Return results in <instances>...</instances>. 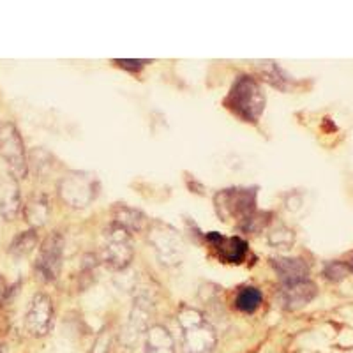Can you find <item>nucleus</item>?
<instances>
[{
	"label": "nucleus",
	"mask_w": 353,
	"mask_h": 353,
	"mask_svg": "<svg viewBox=\"0 0 353 353\" xmlns=\"http://www.w3.org/2000/svg\"><path fill=\"white\" fill-rule=\"evenodd\" d=\"M265 92L260 81L249 74H241L235 78L228 96L225 99V106L237 115L241 121L256 124L265 110Z\"/></svg>",
	"instance_id": "obj_1"
},
{
	"label": "nucleus",
	"mask_w": 353,
	"mask_h": 353,
	"mask_svg": "<svg viewBox=\"0 0 353 353\" xmlns=\"http://www.w3.org/2000/svg\"><path fill=\"white\" fill-rule=\"evenodd\" d=\"M176 323L182 330L184 353H212L217 345V336L203 313L194 307H182L176 314Z\"/></svg>",
	"instance_id": "obj_2"
},
{
	"label": "nucleus",
	"mask_w": 353,
	"mask_h": 353,
	"mask_svg": "<svg viewBox=\"0 0 353 353\" xmlns=\"http://www.w3.org/2000/svg\"><path fill=\"white\" fill-rule=\"evenodd\" d=\"M256 188L223 189L214 196L216 212L221 219L237 221L239 226L256 214Z\"/></svg>",
	"instance_id": "obj_3"
},
{
	"label": "nucleus",
	"mask_w": 353,
	"mask_h": 353,
	"mask_svg": "<svg viewBox=\"0 0 353 353\" xmlns=\"http://www.w3.org/2000/svg\"><path fill=\"white\" fill-rule=\"evenodd\" d=\"M99 182L88 172H69L59 182V196L72 209H85L97 198Z\"/></svg>",
	"instance_id": "obj_4"
},
{
	"label": "nucleus",
	"mask_w": 353,
	"mask_h": 353,
	"mask_svg": "<svg viewBox=\"0 0 353 353\" xmlns=\"http://www.w3.org/2000/svg\"><path fill=\"white\" fill-rule=\"evenodd\" d=\"M131 233L121 225L112 223L105 230V245H103V261L112 270H125L132 261Z\"/></svg>",
	"instance_id": "obj_5"
},
{
	"label": "nucleus",
	"mask_w": 353,
	"mask_h": 353,
	"mask_svg": "<svg viewBox=\"0 0 353 353\" xmlns=\"http://www.w3.org/2000/svg\"><path fill=\"white\" fill-rule=\"evenodd\" d=\"M0 156L8 163L9 172L14 179L28 175V161L20 131L12 122L0 124Z\"/></svg>",
	"instance_id": "obj_6"
},
{
	"label": "nucleus",
	"mask_w": 353,
	"mask_h": 353,
	"mask_svg": "<svg viewBox=\"0 0 353 353\" xmlns=\"http://www.w3.org/2000/svg\"><path fill=\"white\" fill-rule=\"evenodd\" d=\"M149 242L156 249V254L163 265H176L184 256V242L175 228L156 221L150 226Z\"/></svg>",
	"instance_id": "obj_7"
},
{
	"label": "nucleus",
	"mask_w": 353,
	"mask_h": 353,
	"mask_svg": "<svg viewBox=\"0 0 353 353\" xmlns=\"http://www.w3.org/2000/svg\"><path fill=\"white\" fill-rule=\"evenodd\" d=\"M62 256H64V237L59 232L50 233L41 244L36 261V274L41 281H57V277L61 276Z\"/></svg>",
	"instance_id": "obj_8"
},
{
	"label": "nucleus",
	"mask_w": 353,
	"mask_h": 353,
	"mask_svg": "<svg viewBox=\"0 0 353 353\" xmlns=\"http://www.w3.org/2000/svg\"><path fill=\"white\" fill-rule=\"evenodd\" d=\"M150 316H152V302H150V299L143 297V295L134 299L128 325H125L121 337V341L124 343L125 348H132L140 341V337L147 334V330L150 329Z\"/></svg>",
	"instance_id": "obj_9"
},
{
	"label": "nucleus",
	"mask_w": 353,
	"mask_h": 353,
	"mask_svg": "<svg viewBox=\"0 0 353 353\" xmlns=\"http://www.w3.org/2000/svg\"><path fill=\"white\" fill-rule=\"evenodd\" d=\"M53 325V302L48 295L37 293L25 314V329L30 336L43 337Z\"/></svg>",
	"instance_id": "obj_10"
},
{
	"label": "nucleus",
	"mask_w": 353,
	"mask_h": 353,
	"mask_svg": "<svg viewBox=\"0 0 353 353\" xmlns=\"http://www.w3.org/2000/svg\"><path fill=\"white\" fill-rule=\"evenodd\" d=\"M203 239L212 245L219 260H223L225 263L239 265L248 256V242L242 237H237V235L225 237V235H221L217 232H209L205 233Z\"/></svg>",
	"instance_id": "obj_11"
},
{
	"label": "nucleus",
	"mask_w": 353,
	"mask_h": 353,
	"mask_svg": "<svg viewBox=\"0 0 353 353\" xmlns=\"http://www.w3.org/2000/svg\"><path fill=\"white\" fill-rule=\"evenodd\" d=\"M270 265L276 270L283 286L295 285V283L309 279V265L302 258H272Z\"/></svg>",
	"instance_id": "obj_12"
},
{
	"label": "nucleus",
	"mask_w": 353,
	"mask_h": 353,
	"mask_svg": "<svg viewBox=\"0 0 353 353\" xmlns=\"http://www.w3.org/2000/svg\"><path fill=\"white\" fill-rule=\"evenodd\" d=\"M316 285L311 279H307V281L295 283V285L281 286L279 299H281L283 307L288 309V311H295V309L304 307L305 304L313 301L316 297Z\"/></svg>",
	"instance_id": "obj_13"
},
{
	"label": "nucleus",
	"mask_w": 353,
	"mask_h": 353,
	"mask_svg": "<svg viewBox=\"0 0 353 353\" xmlns=\"http://www.w3.org/2000/svg\"><path fill=\"white\" fill-rule=\"evenodd\" d=\"M21 210L20 189L14 176H8L0 188V214L6 221H14Z\"/></svg>",
	"instance_id": "obj_14"
},
{
	"label": "nucleus",
	"mask_w": 353,
	"mask_h": 353,
	"mask_svg": "<svg viewBox=\"0 0 353 353\" xmlns=\"http://www.w3.org/2000/svg\"><path fill=\"white\" fill-rule=\"evenodd\" d=\"M145 353H175V341L163 325H152L145 337Z\"/></svg>",
	"instance_id": "obj_15"
},
{
	"label": "nucleus",
	"mask_w": 353,
	"mask_h": 353,
	"mask_svg": "<svg viewBox=\"0 0 353 353\" xmlns=\"http://www.w3.org/2000/svg\"><path fill=\"white\" fill-rule=\"evenodd\" d=\"M113 223L121 225L129 233L141 232L147 226V217L137 209L125 207V205H117L113 209Z\"/></svg>",
	"instance_id": "obj_16"
},
{
	"label": "nucleus",
	"mask_w": 353,
	"mask_h": 353,
	"mask_svg": "<svg viewBox=\"0 0 353 353\" xmlns=\"http://www.w3.org/2000/svg\"><path fill=\"white\" fill-rule=\"evenodd\" d=\"M258 68H260L261 78H263L265 81H269L272 87L279 88V90H288V88L292 87L293 80L286 74L285 71H283L281 68H279V65L276 64V62L272 61L260 62Z\"/></svg>",
	"instance_id": "obj_17"
},
{
	"label": "nucleus",
	"mask_w": 353,
	"mask_h": 353,
	"mask_svg": "<svg viewBox=\"0 0 353 353\" xmlns=\"http://www.w3.org/2000/svg\"><path fill=\"white\" fill-rule=\"evenodd\" d=\"M25 216H27V221L32 226H43L50 216L48 198L44 196V194L34 196L32 200L28 201L27 207H25Z\"/></svg>",
	"instance_id": "obj_18"
},
{
	"label": "nucleus",
	"mask_w": 353,
	"mask_h": 353,
	"mask_svg": "<svg viewBox=\"0 0 353 353\" xmlns=\"http://www.w3.org/2000/svg\"><path fill=\"white\" fill-rule=\"evenodd\" d=\"M261 301H263V293L256 286H244L239 290L237 297H235V307L241 313H254L260 307Z\"/></svg>",
	"instance_id": "obj_19"
},
{
	"label": "nucleus",
	"mask_w": 353,
	"mask_h": 353,
	"mask_svg": "<svg viewBox=\"0 0 353 353\" xmlns=\"http://www.w3.org/2000/svg\"><path fill=\"white\" fill-rule=\"evenodd\" d=\"M37 244V232L36 230H27V232L18 233L17 237L12 239L11 245H9V253L14 258L27 256L34 251Z\"/></svg>",
	"instance_id": "obj_20"
},
{
	"label": "nucleus",
	"mask_w": 353,
	"mask_h": 353,
	"mask_svg": "<svg viewBox=\"0 0 353 353\" xmlns=\"http://www.w3.org/2000/svg\"><path fill=\"white\" fill-rule=\"evenodd\" d=\"M295 242V235L290 228L279 225L269 233V244L276 249H290Z\"/></svg>",
	"instance_id": "obj_21"
},
{
	"label": "nucleus",
	"mask_w": 353,
	"mask_h": 353,
	"mask_svg": "<svg viewBox=\"0 0 353 353\" xmlns=\"http://www.w3.org/2000/svg\"><path fill=\"white\" fill-rule=\"evenodd\" d=\"M348 270L350 267L345 263V261H337V260L327 261V263L323 265V277L332 283H339L348 276Z\"/></svg>",
	"instance_id": "obj_22"
},
{
	"label": "nucleus",
	"mask_w": 353,
	"mask_h": 353,
	"mask_svg": "<svg viewBox=\"0 0 353 353\" xmlns=\"http://www.w3.org/2000/svg\"><path fill=\"white\" fill-rule=\"evenodd\" d=\"M110 346H112V334L110 330H101L99 336L96 337V343H94L92 353H108Z\"/></svg>",
	"instance_id": "obj_23"
},
{
	"label": "nucleus",
	"mask_w": 353,
	"mask_h": 353,
	"mask_svg": "<svg viewBox=\"0 0 353 353\" xmlns=\"http://www.w3.org/2000/svg\"><path fill=\"white\" fill-rule=\"evenodd\" d=\"M113 64H117L119 68L125 69V71H129V72H140L141 69H143L147 64H150V62L140 61V59H138V61H134V59H122V61L121 59H115V61H113Z\"/></svg>",
	"instance_id": "obj_24"
},
{
	"label": "nucleus",
	"mask_w": 353,
	"mask_h": 353,
	"mask_svg": "<svg viewBox=\"0 0 353 353\" xmlns=\"http://www.w3.org/2000/svg\"><path fill=\"white\" fill-rule=\"evenodd\" d=\"M352 270H353V260H352Z\"/></svg>",
	"instance_id": "obj_25"
},
{
	"label": "nucleus",
	"mask_w": 353,
	"mask_h": 353,
	"mask_svg": "<svg viewBox=\"0 0 353 353\" xmlns=\"http://www.w3.org/2000/svg\"><path fill=\"white\" fill-rule=\"evenodd\" d=\"M0 353H2V348H0Z\"/></svg>",
	"instance_id": "obj_26"
}]
</instances>
